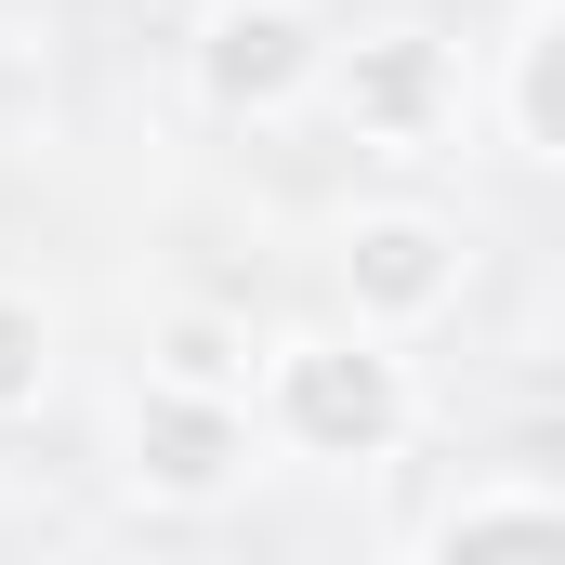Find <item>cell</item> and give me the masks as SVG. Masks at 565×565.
<instances>
[{"instance_id": "1", "label": "cell", "mask_w": 565, "mask_h": 565, "mask_svg": "<svg viewBox=\"0 0 565 565\" xmlns=\"http://www.w3.org/2000/svg\"><path fill=\"white\" fill-rule=\"evenodd\" d=\"M264 422H277L289 460H342L355 473V460H395L422 434V382L369 329H289L264 355Z\"/></svg>"}, {"instance_id": "2", "label": "cell", "mask_w": 565, "mask_h": 565, "mask_svg": "<svg viewBox=\"0 0 565 565\" xmlns=\"http://www.w3.org/2000/svg\"><path fill=\"white\" fill-rule=\"evenodd\" d=\"M329 277H342V316H355L369 342H408V329H434V316L460 302L473 250H460L447 211H355V224L329 237Z\"/></svg>"}, {"instance_id": "3", "label": "cell", "mask_w": 565, "mask_h": 565, "mask_svg": "<svg viewBox=\"0 0 565 565\" xmlns=\"http://www.w3.org/2000/svg\"><path fill=\"white\" fill-rule=\"evenodd\" d=\"M316 93L342 106V132L355 145H434L460 119V53L434 40V26H355V40H329V66H316Z\"/></svg>"}, {"instance_id": "4", "label": "cell", "mask_w": 565, "mask_h": 565, "mask_svg": "<svg viewBox=\"0 0 565 565\" xmlns=\"http://www.w3.org/2000/svg\"><path fill=\"white\" fill-rule=\"evenodd\" d=\"M329 66V26L302 0H211L198 13V106L211 119H289Z\"/></svg>"}, {"instance_id": "5", "label": "cell", "mask_w": 565, "mask_h": 565, "mask_svg": "<svg viewBox=\"0 0 565 565\" xmlns=\"http://www.w3.org/2000/svg\"><path fill=\"white\" fill-rule=\"evenodd\" d=\"M119 447H132V487L158 513H211V500L250 487V408H237V395H171V382H145Z\"/></svg>"}, {"instance_id": "6", "label": "cell", "mask_w": 565, "mask_h": 565, "mask_svg": "<svg viewBox=\"0 0 565 565\" xmlns=\"http://www.w3.org/2000/svg\"><path fill=\"white\" fill-rule=\"evenodd\" d=\"M434 565H565V513L540 487H487L434 526Z\"/></svg>"}, {"instance_id": "7", "label": "cell", "mask_w": 565, "mask_h": 565, "mask_svg": "<svg viewBox=\"0 0 565 565\" xmlns=\"http://www.w3.org/2000/svg\"><path fill=\"white\" fill-rule=\"evenodd\" d=\"M553 53H565V13L553 0H526L513 13V40H500V132H513V158H553Z\"/></svg>"}, {"instance_id": "8", "label": "cell", "mask_w": 565, "mask_h": 565, "mask_svg": "<svg viewBox=\"0 0 565 565\" xmlns=\"http://www.w3.org/2000/svg\"><path fill=\"white\" fill-rule=\"evenodd\" d=\"M145 355H158L145 382H171V395H237V408H250V329H237V316H198V302H184V316H158Z\"/></svg>"}, {"instance_id": "9", "label": "cell", "mask_w": 565, "mask_h": 565, "mask_svg": "<svg viewBox=\"0 0 565 565\" xmlns=\"http://www.w3.org/2000/svg\"><path fill=\"white\" fill-rule=\"evenodd\" d=\"M40 395H53V302L0 289V422H26Z\"/></svg>"}]
</instances>
